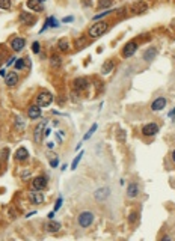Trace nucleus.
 Returning a JSON list of instances; mask_svg holds the SVG:
<instances>
[{"instance_id":"nucleus-4","label":"nucleus","mask_w":175,"mask_h":241,"mask_svg":"<svg viewBox=\"0 0 175 241\" xmlns=\"http://www.w3.org/2000/svg\"><path fill=\"white\" fill-rule=\"evenodd\" d=\"M136 52H138V42H136V41H128V42L124 45L121 54H122V57L128 59V57H131Z\"/></svg>"},{"instance_id":"nucleus-19","label":"nucleus","mask_w":175,"mask_h":241,"mask_svg":"<svg viewBox=\"0 0 175 241\" xmlns=\"http://www.w3.org/2000/svg\"><path fill=\"white\" fill-rule=\"evenodd\" d=\"M20 21L21 23H24V24H29V26H32V24H35V17L30 14V12H21L20 14Z\"/></svg>"},{"instance_id":"nucleus-13","label":"nucleus","mask_w":175,"mask_h":241,"mask_svg":"<svg viewBox=\"0 0 175 241\" xmlns=\"http://www.w3.org/2000/svg\"><path fill=\"white\" fill-rule=\"evenodd\" d=\"M47 125V120H42L39 125H36L35 130H33V142L35 143H39L41 142V139L44 136V127Z\"/></svg>"},{"instance_id":"nucleus-39","label":"nucleus","mask_w":175,"mask_h":241,"mask_svg":"<svg viewBox=\"0 0 175 241\" xmlns=\"http://www.w3.org/2000/svg\"><path fill=\"white\" fill-rule=\"evenodd\" d=\"M15 60H17V57H11V59H9L8 62H6V65H8V66H9V65H12V63H14Z\"/></svg>"},{"instance_id":"nucleus-3","label":"nucleus","mask_w":175,"mask_h":241,"mask_svg":"<svg viewBox=\"0 0 175 241\" xmlns=\"http://www.w3.org/2000/svg\"><path fill=\"white\" fill-rule=\"evenodd\" d=\"M35 103L39 107H47V106H50L53 103V95L50 92H47V91H41L39 94L36 95Z\"/></svg>"},{"instance_id":"nucleus-7","label":"nucleus","mask_w":175,"mask_h":241,"mask_svg":"<svg viewBox=\"0 0 175 241\" xmlns=\"http://www.w3.org/2000/svg\"><path fill=\"white\" fill-rule=\"evenodd\" d=\"M157 133H158V125L156 122H149V124L142 127V134L145 137H154Z\"/></svg>"},{"instance_id":"nucleus-14","label":"nucleus","mask_w":175,"mask_h":241,"mask_svg":"<svg viewBox=\"0 0 175 241\" xmlns=\"http://www.w3.org/2000/svg\"><path fill=\"white\" fill-rule=\"evenodd\" d=\"M24 45H26V39L21 38V36H15V38L11 41V47H12V50L15 53L21 52V50L24 48Z\"/></svg>"},{"instance_id":"nucleus-29","label":"nucleus","mask_w":175,"mask_h":241,"mask_svg":"<svg viewBox=\"0 0 175 241\" xmlns=\"http://www.w3.org/2000/svg\"><path fill=\"white\" fill-rule=\"evenodd\" d=\"M98 128V125H97V124H92V125H91V128H89V131H88L86 134H85V137H83V140H88V139H91L92 137V134H94V133H95V130Z\"/></svg>"},{"instance_id":"nucleus-43","label":"nucleus","mask_w":175,"mask_h":241,"mask_svg":"<svg viewBox=\"0 0 175 241\" xmlns=\"http://www.w3.org/2000/svg\"><path fill=\"white\" fill-rule=\"evenodd\" d=\"M169 116H171L172 119L175 118V109H174V110H171V112H169Z\"/></svg>"},{"instance_id":"nucleus-49","label":"nucleus","mask_w":175,"mask_h":241,"mask_svg":"<svg viewBox=\"0 0 175 241\" xmlns=\"http://www.w3.org/2000/svg\"><path fill=\"white\" fill-rule=\"evenodd\" d=\"M0 63H2V60H0Z\"/></svg>"},{"instance_id":"nucleus-45","label":"nucleus","mask_w":175,"mask_h":241,"mask_svg":"<svg viewBox=\"0 0 175 241\" xmlns=\"http://www.w3.org/2000/svg\"><path fill=\"white\" fill-rule=\"evenodd\" d=\"M47 217H48V220H50V219H53V217H54V211H52V213H48V215H47Z\"/></svg>"},{"instance_id":"nucleus-12","label":"nucleus","mask_w":175,"mask_h":241,"mask_svg":"<svg viewBox=\"0 0 175 241\" xmlns=\"http://www.w3.org/2000/svg\"><path fill=\"white\" fill-rule=\"evenodd\" d=\"M14 158L17 160L18 163H24V161H27V160H29V151H27V148L20 146L17 151H15Z\"/></svg>"},{"instance_id":"nucleus-46","label":"nucleus","mask_w":175,"mask_h":241,"mask_svg":"<svg viewBox=\"0 0 175 241\" xmlns=\"http://www.w3.org/2000/svg\"><path fill=\"white\" fill-rule=\"evenodd\" d=\"M162 240H172V238H171L169 235H163V237H162Z\"/></svg>"},{"instance_id":"nucleus-48","label":"nucleus","mask_w":175,"mask_h":241,"mask_svg":"<svg viewBox=\"0 0 175 241\" xmlns=\"http://www.w3.org/2000/svg\"><path fill=\"white\" fill-rule=\"evenodd\" d=\"M39 2H41V3H44V2H47V0H39Z\"/></svg>"},{"instance_id":"nucleus-24","label":"nucleus","mask_w":175,"mask_h":241,"mask_svg":"<svg viewBox=\"0 0 175 241\" xmlns=\"http://www.w3.org/2000/svg\"><path fill=\"white\" fill-rule=\"evenodd\" d=\"M147 9H148V5H147L145 2H139L138 5H133V11H134L136 14H142V12H147Z\"/></svg>"},{"instance_id":"nucleus-23","label":"nucleus","mask_w":175,"mask_h":241,"mask_svg":"<svg viewBox=\"0 0 175 241\" xmlns=\"http://www.w3.org/2000/svg\"><path fill=\"white\" fill-rule=\"evenodd\" d=\"M50 65H52V68H61L62 66L61 56H58V54H52V57H50Z\"/></svg>"},{"instance_id":"nucleus-35","label":"nucleus","mask_w":175,"mask_h":241,"mask_svg":"<svg viewBox=\"0 0 175 241\" xmlns=\"http://www.w3.org/2000/svg\"><path fill=\"white\" fill-rule=\"evenodd\" d=\"M29 176H30V170L24 169V170L21 172V180H26V178H29Z\"/></svg>"},{"instance_id":"nucleus-21","label":"nucleus","mask_w":175,"mask_h":241,"mask_svg":"<svg viewBox=\"0 0 175 241\" xmlns=\"http://www.w3.org/2000/svg\"><path fill=\"white\" fill-rule=\"evenodd\" d=\"M27 8L32 11H42V3L39 0H27Z\"/></svg>"},{"instance_id":"nucleus-20","label":"nucleus","mask_w":175,"mask_h":241,"mask_svg":"<svg viewBox=\"0 0 175 241\" xmlns=\"http://www.w3.org/2000/svg\"><path fill=\"white\" fill-rule=\"evenodd\" d=\"M113 69H115V60L107 59L104 63H103V66H101V72H103L104 76H107V74H110Z\"/></svg>"},{"instance_id":"nucleus-8","label":"nucleus","mask_w":175,"mask_h":241,"mask_svg":"<svg viewBox=\"0 0 175 241\" xmlns=\"http://www.w3.org/2000/svg\"><path fill=\"white\" fill-rule=\"evenodd\" d=\"M48 185V178L45 175H39V176H35L33 181H32V187L35 190H41L42 191L45 187Z\"/></svg>"},{"instance_id":"nucleus-22","label":"nucleus","mask_w":175,"mask_h":241,"mask_svg":"<svg viewBox=\"0 0 175 241\" xmlns=\"http://www.w3.org/2000/svg\"><path fill=\"white\" fill-rule=\"evenodd\" d=\"M58 48H59V52H62V53H68L71 50V45L67 39H59V41H58Z\"/></svg>"},{"instance_id":"nucleus-28","label":"nucleus","mask_w":175,"mask_h":241,"mask_svg":"<svg viewBox=\"0 0 175 241\" xmlns=\"http://www.w3.org/2000/svg\"><path fill=\"white\" fill-rule=\"evenodd\" d=\"M112 12H115V11H110V9H107V11H104V12H100V14L94 15V21H98V20H101V18L107 17V15H110Z\"/></svg>"},{"instance_id":"nucleus-36","label":"nucleus","mask_w":175,"mask_h":241,"mask_svg":"<svg viewBox=\"0 0 175 241\" xmlns=\"http://www.w3.org/2000/svg\"><path fill=\"white\" fill-rule=\"evenodd\" d=\"M15 124H17V127H18V128H21V127L24 125V124H23V120H21V118H20V116H17V118H15Z\"/></svg>"},{"instance_id":"nucleus-40","label":"nucleus","mask_w":175,"mask_h":241,"mask_svg":"<svg viewBox=\"0 0 175 241\" xmlns=\"http://www.w3.org/2000/svg\"><path fill=\"white\" fill-rule=\"evenodd\" d=\"M50 133H52V130H50V128L44 130V136H50Z\"/></svg>"},{"instance_id":"nucleus-41","label":"nucleus","mask_w":175,"mask_h":241,"mask_svg":"<svg viewBox=\"0 0 175 241\" xmlns=\"http://www.w3.org/2000/svg\"><path fill=\"white\" fill-rule=\"evenodd\" d=\"M47 148H48V149H53V148H54V143H53V142H48V143H47Z\"/></svg>"},{"instance_id":"nucleus-42","label":"nucleus","mask_w":175,"mask_h":241,"mask_svg":"<svg viewBox=\"0 0 175 241\" xmlns=\"http://www.w3.org/2000/svg\"><path fill=\"white\" fill-rule=\"evenodd\" d=\"M134 217H138V215H136L134 213H133V214L130 215V223H133V222H134Z\"/></svg>"},{"instance_id":"nucleus-15","label":"nucleus","mask_w":175,"mask_h":241,"mask_svg":"<svg viewBox=\"0 0 175 241\" xmlns=\"http://www.w3.org/2000/svg\"><path fill=\"white\" fill-rule=\"evenodd\" d=\"M44 229L48 234H56L62 229V224L59 222H54L53 219H50V222H47V223L44 224Z\"/></svg>"},{"instance_id":"nucleus-25","label":"nucleus","mask_w":175,"mask_h":241,"mask_svg":"<svg viewBox=\"0 0 175 241\" xmlns=\"http://www.w3.org/2000/svg\"><path fill=\"white\" fill-rule=\"evenodd\" d=\"M45 24H47V27H52V29H56V27H59V23H58L56 17H48L47 20H45Z\"/></svg>"},{"instance_id":"nucleus-6","label":"nucleus","mask_w":175,"mask_h":241,"mask_svg":"<svg viewBox=\"0 0 175 241\" xmlns=\"http://www.w3.org/2000/svg\"><path fill=\"white\" fill-rule=\"evenodd\" d=\"M166 104H168V101H166V98H165V96H157V98L151 103L149 109H151V112L157 113V112H162V110L166 107Z\"/></svg>"},{"instance_id":"nucleus-30","label":"nucleus","mask_w":175,"mask_h":241,"mask_svg":"<svg viewBox=\"0 0 175 241\" xmlns=\"http://www.w3.org/2000/svg\"><path fill=\"white\" fill-rule=\"evenodd\" d=\"M11 5H12V0H0V9L3 11H9Z\"/></svg>"},{"instance_id":"nucleus-27","label":"nucleus","mask_w":175,"mask_h":241,"mask_svg":"<svg viewBox=\"0 0 175 241\" xmlns=\"http://www.w3.org/2000/svg\"><path fill=\"white\" fill-rule=\"evenodd\" d=\"M113 0H98V8L100 9H107L112 6Z\"/></svg>"},{"instance_id":"nucleus-2","label":"nucleus","mask_w":175,"mask_h":241,"mask_svg":"<svg viewBox=\"0 0 175 241\" xmlns=\"http://www.w3.org/2000/svg\"><path fill=\"white\" fill-rule=\"evenodd\" d=\"M94 222H95V214H94L92 211H89V209L82 211V213H79V215H77V223H79V226L83 228V229L91 228V226L94 224Z\"/></svg>"},{"instance_id":"nucleus-47","label":"nucleus","mask_w":175,"mask_h":241,"mask_svg":"<svg viewBox=\"0 0 175 241\" xmlns=\"http://www.w3.org/2000/svg\"><path fill=\"white\" fill-rule=\"evenodd\" d=\"M171 157H172V161H174V164H175V149L172 151V155H171Z\"/></svg>"},{"instance_id":"nucleus-5","label":"nucleus","mask_w":175,"mask_h":241,"mask_svg":"<svg viewBox=\"0 0 175 241\" xmlns=\"http://www.w3.org/2000/svg\"><path fill=\"white\" fill-rule=\"evenodd\" d=\"M110 196V189L109 187H100L94 191V199L97 202H106Z\"/></svg>"},{"instance_id":"nucleus-9","label":"nucleus","mask_w":175,"mask_h":241,"mask_svg":"<svg viewBox=\"0 0 175 241\" xmlns=\"http://www.w3.org/2000/svg\"><path fill=\"white\" fill-rule=\"evenodd\" d=\"M140 193V185L138 182H130L127 185V190H125V196L128 199H136Z\"/></svg>"},{"instance_id":"nucleus-18","label":"nucleus","mask_w":175,"mask_h":241,"mask_svg":"<svg viewBox=\"0 0 175 241\" xmlns=\"http://www.w3.org/2000/svg\"><path fill=\"white\" fill-rule=\"evenodd\" d=\"M156 56H157V48H156V47H149L148 50L143 52L142 59L145 60V62H152V60L156 59Z\"/></svg>"},{"instance_id":"nucleus-33","label":"nucleus","mask_w":175,"mask_h":241,"mask_svg":"<svg viewBox=\"0 0 175 241\" xmlns=\"http://www.w3.org/2000/svg\"><path fill=\"white\" fill-rule=\"evenodd\" d=\"M62 202H63V198H62V196H59V198H58V200H56V204H54V211H58V209L62 207Z\"/></svg>"},{"instance_id":"nucleus-1","label":"nucleus","mask_w":175,"mask_h":241,"mask_svg":"<svg viewBox=\"0 0 175 241\" xmlns=\"http://www.w3.org/2000/svg\"><path fill=\"white\" fill-rule=\"evenodd\" d=\"M107 30H109V23L100 20V21H97L95 24H92V26L89 27L88 35H89L91 38H100V36H103Z\"/></svg>"},{"instance_id":"nucleus-31","label":"nucleus","mask_w":175,"mask_h":241,"mask_svg":"<svg viewBox=\"0 0 175 241\" xmlns=\"http://www.w3.org/2000/svg\"><path fill=\"white\" fill-rule=\"evenodd\" d=\"M82 157H83V152H80V154L77 155V157H76V158H74V161H72V163H71V169H72V170H76V167H77V166H79L80 160H82Z\"/></svg>"},{"instance_id":"nucleus-16","label":"nucleus","mask_w":175,"mask_h":241,"mask_svg":"<svg viewBox=\"0 0 175 241\" xmlns=\"http://www.w3.org/2000/svg\"><path fill=\"white\" fill-rule=\"evenodd\" d=\"M18 74L15 72V71H11V72H8L6 76H5V85L8 87H14L15 85L18 83Z\"/></svg>"},{"instance_id":"nucleus-17","label":"nucleus","mask_w":175,"mask_h":241,"mask_svg":"<svg viewBox=\"0 0 175 241\" xmlns=\"http://www.w3.org/2000/svg\"><path fill=\"white\" fill-rule=\"evenodd\" d=\"M41 115H42V110H41V107H39L38 104H33V106H30V107L27 109V116H29V119H39Z\"/></svg>"},{"instance_id":"nucleus-26","label":"nucleus","mask_w":175,"mask_h":241,"mask_svg":"<svg viewBox=\"0 0 175 241\" xmlns=\"http://www.w3.org/2000/svg\"><path fill=\"white\" fill-rule=\"evenodd\" d=\"M26 65H27L26 57H23V59H17V60H15V66H14V68H15V71H21V69L24 68Z\"/></svg>"},{"instance_id":"nucleus-44","label":"nucleus","mask_w":175,"mask_h":241,"mask_svg":"<svg viewBox=\"0 0 175 241\" xmlns=\"http://www.w3.org/2000/svg\"><path fill=\"white\" fill-rule=\"evenodd\" d=\"M6 76V71L5 69H0V77H5Z\"/></svg>"},{"instance_id":"nucleus-10","label":"nucleus","mask_w":175,"mask_h":241,"mask_svg":"<svg viewBox=\"0 0 175 241\" xmlns=\"http://www.w3.org/2000/svg\"><path fill=\"white\" fill-rule=\"evenodd\" d=\"M29 200L33 204V205H41L44 204V193H41V190H35V191H29Z\"/></svg>"},{"instance_id":"nucleus-37","label":"nucleus","mask_w":175,"mask_h":241,"mask_svg":"<svg viewBox=\"0 0 175 241\" xmlns=\"http://www.w3.org/2000/svg\"><path fill=\"white\" fill-rule=\"evenodd\" d=\"M50 164H52V167H58V164H59V160H58V157H54L53 160H50Z\"/></svg>"},{"instance_id":"nucleus-38","label":"nucleus","mask_w":175,"mask_h":241,"mask_svg":"<svg viewBox=\"0 0 175 241\" xmlns=\"http://www.w3.org/2000/svg\"><path fill=\"white\" fill-rule=\"evenodd\" d=\"M71 21H74V17H65L63 20H62V23H71Z\"/></svg>"},{"instance_id":"nucleus-11","label":"nucleus","mask_w":175,"mask_h":241,"mask_svg":"<svg viewBox=\"0 0 175 241\" xmlns=\"http://www.w3.org/2000/svg\"><path fill=\"white\" fill-rule=\"evenodd\" d=\"M72 86H74V89H76L77 92H83V91H86L88 87H89V81H88V78H85V77H79L72 81Z\"/></svg>"},{"instance_id":"nucleus-34","label":"nucleus","mask_w":175,"mask_h":241,"mask_svg":"<svg viewBox=\"0 0 175 241\" xmlns=\"http://www.w3.org/2000/svg\"><path fill=\"white\" fill-rule=\"evenodd\" d=\"M125 140V131H119L118 133V142H124Z\"/></svg>"},{"instance_id":"nucleus-32","label":"nucleus","mask_w":175,"mask_h":241,"mask_svg":"<svg viewBox=\"0 0 175 241\" xmlns=\"http://www.w3.org/2000/svg\"><path fill=\"white\" fill-rule=\"evenodd\" d=\"M32 52L35 53V54H39V53H41V44L38 42V41H35V42L32 44Z\"/></svg>"}]
</instances>
